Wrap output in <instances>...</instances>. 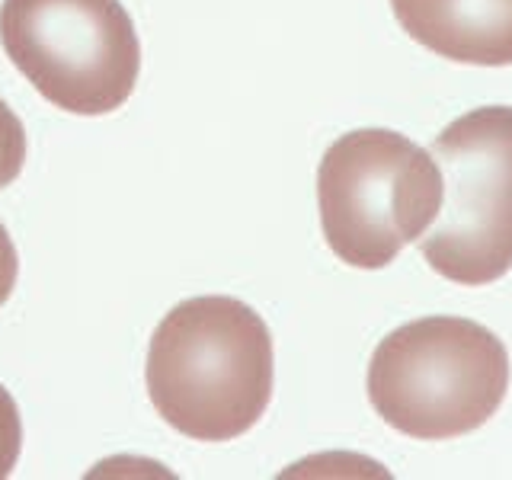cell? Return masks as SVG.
Wrapping results in <instances>:
<instances>
[{
  "instance_id": "obj_8",
  "label": "cell",
  "mask_w": 512,
  "mask_h": 480,
  "mask_svg": "<svg viewBox=\"0 0 512 480\" xmlns=\"http://www.w3.org/2000/svg\"><path fill=\"white\" fill-rule=\"evenodd\" d=\"M23 452V420L13 394L0 384V480L10 477Z\"/></svg>"
},
{
  "instance_id": "obj_7",
  "label": "cell",
  "mask_w": 512,
  "mask_h": 480,
  "mask_svg": "<svg viewBox=\"0 0 512 480\" xmlns=\"http://www.w3.org/2000/svg\"><path fill=\"white\" fill-rule=\"evenodd\" d=\"M26 164V128L20 116L0 100V189L16 183Z\"/></svg>"
},
{
  "instance_id": "obj_5",
  "label": "cell",
  "mask_w": 512,
  "mask_h": 480,
  "mask_svg": "<svg viewBox=\"0 0 512 480\" xmlns=\"http://www.w3.org/2000/svg\"><path fill=\"white\" fill-rule=\"evenodd\" d=\"M442 205L416 240L423 260L458 285H490L512 269V106H484L432 141Z\"/></svg>"
},
{
  "instance_id": "obj_6",
  "label": "cell",
  "mask_w": 512,
  "mask_h": 480,
  "mask_svg": "<svg viewBox=\"0 0 512 480\" xmlns=\"http://www.w3.org/2000/svg\"><path fill=\"white\" fill-rule=\"evenodd\" d=\"M391 10L407 36L439 58L512 64V0H391Z\"/></svg>"
},
{
  "instance_id": "obj_9",
  "label": "cell",
  "mask_w": 512,
  "mask_h": 480,
  "mask_svg": "<svg viewBox=\"0 0 512 480\" xmlns=\"http://www.w3.org/2000/svg\"><path fill=\"white\" fill-rule=\"evenodd\" d=\"M16 276H20V256H16L10 231L0 224V308L10 301L16 288Z\"/></svg>"
},
{
  "instance_id": "obj_4",
  "label": "cell",
  "mask_w": 512,
  "mask_h": 480,
  "mask_svg": "<svg viewBox=\"0 0 512 480\" xmlns=\"http://www.w3.org/2000/svg\"><path fill=\"white\" fill-rule=\"evenodd\" d=\"M0 45L48 103L106 116L135 93L141 42L119 0H4Z\"/></svg>"
},
{
  "instance_id": "obj_3",
  "label": "cell",
  "mask_w": 512,
  "mask_h": 480,
  "mask_svg": "<svg viewBox=\"0 0 512 480\" xmlns=\"http://www.w3.org/2000/svg\"><path fill=\"white\" fill-rule=\"evenodd\" d=\"M439 205L436 157L391 128L340 135L317 167L320 228L346 266H391L400 250L429 231Z\"/></svg>"
},
{
  "instance_id": "obj_1",
  "label": "cell",
  "mask_w": 512,
  "mask_h": 480,
  "mask_svg": "<svg viewBox=\"0 0 512 480\" xmlns=\"http://www.w3.org/2000/svg\"><path fill=\"white\" fill-rule=\"evenodd\" d=\"M144 378L154 410L176 432L231 442L263 420L272 400V333L237 298H186L157 324Z\"/></svg>"
},
{
  "instance_id": "obj_2",
  "label": "cell",
  "mask_w": 512,
  "mask_h": 480,
  "mask_svg": "<svg viewBox=\"0 0 512 480\" xmlns=\"http://www.w3.org/2000/svg\"><path fill=\"white\" fill-rule=\"evenodd\" d=\"M365 388L391 429L420 442L458 439L503 407L509 352L477 320L432 314L384 336Z\"/></svg>"
}]
</instances>
